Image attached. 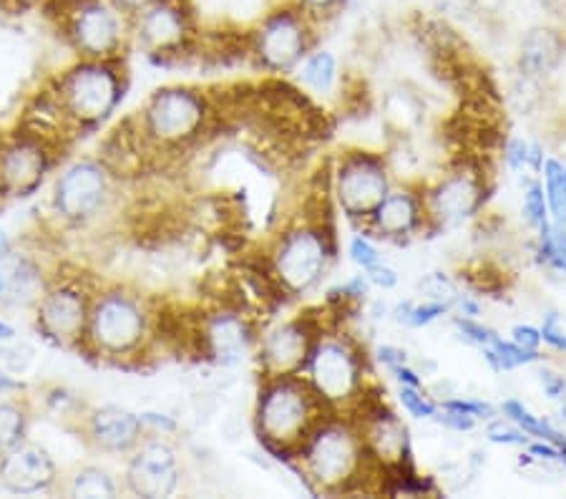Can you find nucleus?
<instances>
[{"label": "nucleus", "mask_w": 566, "mask_h": 499, "mask_svg": "<svg viewBox=\"0 0 566 499\" xmlns=\"http://www.w3.org/2000/svg\"><path fill=\"white\" fill-rule=\"evenodd\" d=\"M300 469L315 495H350V492H382L388 471L365 449L358 424L345 414H331L317 424L303 449L297 451Z\"/></svg>", "instance_id": "1"}, {"label": "nucleus", "mask_w": 566, "mask_h": 499, "mask_svg": "<svg viewBox=\"0 0 566 499\" xmlns=\"http://www.w3.org/2000/svg\"><path fill=\"white\" fill-rule=\"evenodd\" d=\"M331 414V408L319 402L303 374L264 376L254 424H258L264 447L295 459L317 424Z\"/></svg>", "instance_id": "2"}, {"label": "nucleus", "mask_w": 566, "mask_h": 499, "mask_svg": "<svg viewBox=\"0 0 566 499\" xmlns=\"http://www.w3.org/2000/svg\"><path fill=\"white\" fill-rule=\"evenodd\" d=\"M303 376L333 414H350L370 392V356L355 335L331 323L317 335Z\"/></svg>", "instance_id": "3"}, {"label": "nucleus", "mask_w": 566, "mask_h": 499, "mask_svg": "<svg viewBox=\"0 0 566 499\" xmlns=\"http://www.w3.org/2000/svg\"><path fill=\"white\" fill-rule=\"evenodd\" d=\"M337 256L325 220H303L277 235L270 250V278L282 295L303 298L323 283Z\"/></svg>", "instance_id": "4"}, {"label": "nucleus", "mask_w": 566, "mask_h": 499, "mask_svg": "<svg viewBox=\"0 0 566 499\" xmlns=\"http://www.w3.org/2000/svg\"><path fill=\"white\" fill-rule=\"evenodd\" d=\"M319 23L297 3L285 0L260 18L248 35L250 53L270 74H292L317 45Z\"/></svg>", "instance_id": "5"}, {"label": "nucleus", "mask_w": 566, "mask_h": 499, "mask_svg": "<svg viewBox=\"0 0 566 499\" xmlns=\"http://www.w3.org/2000/svg\"><path fill=\"white\" fill-rule=\"evenodd\" d=\"M396 185L386 154L348 149L335 159L331 171V195L337 210L355 227H363L382 197Z\"/></svg>", "instance_id": "6"}, {"label": "nucleus", "mask_w": 566, "mask_h": 499, "mask_svg": "<svg viewBox=\"0 0 566 499\" xmlns=\"http://www.w3.org/2000/svg\"><path fill=\"white\" fill-rule=\"evenodd\" d=\"M45 8L81 56L102 61L122 49L129 18L112 0H45Z\"/></svg>", "instance_id": "7"}, {"label": "nucleus", "mask_w": 566, "mask_h": 499, "mask_svg": "<svg viewBox=\"0 0 566 499\" xmlns=\"http://www.w3.org/2000/svg\"><path fill=\"white\" fill-rule=\"evenodd\" d=\"M489 175L476 162H461L433 181H423L428 232L473 220L489 202Z\"/></svg>", "instance_id": "8"}, {"label": "nucleus", "mask_w": 566, "mask_h": 499, "mask_svg": "<svg viewBox=\"0 0 566 499\" xmlns=\"http://www.w3.org/2000/svg\"><path fill=\"white\" fill-rule=\"evenodd\" d=\"M118 98H122V76L112 59H86L61 79L53 104L59 119L84 126L112 114Z\"/></svg>", "instance_id": "9"}, {"label": "nucleus", "mask_w": 566, "mask_h": 499, "mask_svg": "<svg viewBox=\"0 0 566 499\" xmlns=\"http://www.w3.org/2000/svg\"><path fill=\"white\" fill-rule=\"evenodd\" d=\"M207 119L209 104L205 94L189 86H169L157 91L142 114L146 139L167 149H177L195 142L205 132Z\"/></svg>", "instance_id": "10"}, {"label": "nucleus", "mask_w": 566, "mask_h": 499, "mask_svg": "<svg viewBox=\"0 0 566 499\" xmlns=\"http://www.w3.org/2000/svg\"><path fill=\"white\" fill-rule=\"evenodd\" d=\"M325 315L300 313L277 323L260 341V366L264 376H295L303 374L317 335L323 333Z\"/></svg>", "instance_id": "11"}, {"label": "nucleus", "mask_w": 566, "mask_h": 499, "mask_svg": "<svg viewBox=\"0 0 566 499\" xmlns=\"http://www.w3.org/2000/svg\"><path fill=\"white\" fill-rule=\"evenodd\" d=\"M91 339L102 351L122 356L142 346L149 329V318L134 295L108 293L88 315Z\"/></svg>", "instance_id": "12"}, {"label": "nucleus", "mask_w": 566, "mask_h": 499, "mask_svg": "<svg viewBox=\"0 0 566 499\" xmlns=\"http://www.w3.org/2000/svg\"><path fill=\"white\" fill-rule=\"evenodd\" d=\"M358 230L386 242H403L428 232V215L423 205V185L396 181L382 202L373 210Z\"/></svg>", "instance_id": "13"}, {"label": "nucleus", "mask_w": 566, "mask_h": 499, "mask_svg": "<svg viewBox=\"0 0 566 499\" xmlns=\"http://www.w3.org/2000/svg\"><path fill=\"white\" fill-rule=\"evenodd\" d=\"M129 29L149 53L171 56L187 49L195 35V13L187 0H157L132 18Z\"/></svg>", "instance_id": "14"}, {"label": "nucleus", "mask_w": 566, "mask_h": 499, "mask_svg": "<svg viewBox=\"0 0 566 499\" xmlns=\"http://www.w3.org/2000/svg\"><path fill=\"white\" fill-rule=\"evenodd\" d=\"M181 482L179 457L167 441H146L134 451L126 467V487L136 497L161 499L177 492Z\"/></svg>", "instance_id": "15"}, {"label": "nucleus", "mask_w": 566, "mask_h": 499, "mask_svg": "<svg viewBox=\"0 0 566 499\" xmlns=\"http://www.w3.org/2000/svg\"><path fill=\"white\" fill-rule=\"evenodd\" d=\"M56 479L51 454L39 444L21 441L0 454V482L15 495H35L49 489Z\"/></svg>", "instance_id": "16"}, {"label": "nucleus", "mask_w": 566, "mask_h": 499, "mask_svg": "<svg viewBox=\"0 0 566 499\" xmlns=\"http://www.w3.org/2000/svg\"><path fill=\"white\" fill-rule=\"evenodd\" d=\"M106 197V171L94 162H78L59 179L56 207L71 220L94 215Z\"/></svg>", "instance_id": "17"}, {"label": "nucleus", "mask_w": 566, "mask_h": 499, "mask_svg": "<svg viewBox=\"0 0 566 499\" xmlns=\"http://www.w3.org/2000/svg\"><path fill=\"white\" fill-rule=\"evenodd\" d=\"M566 59V35L554 25H532L522 33L516 51L518 74L528 81L554 76Z\"/></svg>", "instance_id": "18"}, {"label": "nucleus", "mask_w": 566, "mask_h": 499, "mask_svg": "<svg viewBox=\"0 0 566 499\" xmlns=\"http://www.w3.org/2000/svg\"><path fill=\"white\" fill-rule=\"evenodd\" d=\"M43 142L33 134L15 136L0 147V185L11 193H29L45 171Z\"/></svg>", "instance_id": "19"}, {"label": "nucleus", "mask_w": 566, "mask_h": 499, "mask_svg": "<svg viewBox=\"0 0 566 499\" xmlns=\"http://www.w3.org/2000/svg\"><path fill=\"white\" fill-rule=\"evenodd\" d=\"M254 335L248 318L240 313H217L202 323V351L222 366H237L252 351Z\"/></svg>", "instance_id": "20"}, {"label": "nucleus", "mask_w": 566, "mask_h": 499, "mask_svg": "<svg viewBox=\"0 0 566 499\" xmlns=\"http://www.w3.org/2000/svg\"><path fill=\"white\" fill-rule=\"evenodd\" d=\"M88 321L86 303L76 290H56L49 293L41 301L39 308V323L41 329L61 343L76 341L84 333V325Z\"/></svg>", "instance_id": "21"}, {"label": "nucleus", "mask_w": 566, "mask_h": 499, "mask_svg": "<svg viewBox=\"0 0 566 499\" xmlns=\"http://www.w3.org/2000/svg\"><path fill=\"white\" fill-rule=\"evenodd\" d=\"M144 422L139 414L122 406H104L91 416V439L104 451H132L139 447Z\"/></svg>", "instance_id": "22"}, {"label": "nucleus", "mask_w": 566, "mask_h": 499, "mask_svg": "<svg viewBox=\"0 0 566 499\" xmlns=\"http://www.w3.org/2000/svg\"><path fill=\"white\" fill-rule=\"evenodd\" d=\"M292 74H295L297 86L305 89L310 96L327 98L335 94L337 86H340V61H337L331 49H319V45H315Z\"/></svg>", "instance_id": "23"}, {"label": "nucleus", "mask_w": 566, "mask_h": 499, "mask_svg": "<svg viewBox=\"0 0 566 499\" xmlns=\"http://www.w3.org/2000/svg\"><path fill=\"white\" fill-rule=\"evenodd\" d=\"M483 361L489 363L491 371L496 374H504V371H514V368H524V366H534V363L544 361L542 351H524L518 349L514 341L504 339V335H494V341L489 346L479 349Z\"/></svg>", "instance_id": "24"}, {"label": "nucleus", "mask_w": 566, "mask_h": 499, "mask_svg": "<svg viewBox=\"0 0 566 499\" xmlns=\"http://www.w3.org/2000/svg\"><path fill=\"white\" fill-rule=\"evenodd\" d=\"M538 179H542L552 222L556 227H566V162L559 157H546Z\"/></svg>", "instance_id": "25"}, {"label": "nucleus", "mask_w": 566, "mask_h": 499, "mask_svg": "<svg viewBox=\"0 0 566 499\" xmlns=\"http://www.w3.org/2000/svg\"><path fill=\"white\" fill-rule=\"evenodd\" d=\"M534 256L538 266L566 278V227H556L549 222L542 230H536Z\"/></svg>", "instance_id": "26"}, {"label": "nucleus", "mask_w": 566, "mask_h": 499, "mask_svg": "<svg viewBox=\"0 0 566 499\" xmlns=\"http://www.w3.org/2000/svg\"><path fill=\"white\" fill-rule=\"evenodd\" d=\"M71 495L86 497V499L116 497V482H114V477L102 467H84L76 471V477H73Z\"/></svg>", "instance_id": "27"}, {"label": "nucleus", "mask_w": 566, "mask_h": 499, "mask_svg": "<svg viewBox=\"0 0 566 499\" xmlns=\"http://www.w3.org/2000/svg\"><path fill=\"white\" fill-rule=\"evenodd\" d=\"M418 293H421L426 301H436L449 305L453 311V303L459 301V295L463 293L461 290V280L451 278L449 272H428L421 280H418Z\"/></svg>", "instance_id": "28"}, {"label": "nucleus", "mask_w": 566, "mask_h": 499, "mask_svg": "<svg viewBox=\"0 0 566 499\" xmlns=\"http://www.w3.org/2000/svg\"><path fill=\"white\" fill-rule=\"evenodd\" d=\"M522 215L528 225V230H542L544 225L552 222L549 217V205H546V195L542 187V179L532 177L526 179L524 195H522Z\"/></svg>", "instance_id": "29"}, {"label": "nucleus", "mask_w": 566, "mask_h": 499, "mask_svg": "<svg viewBox=\"0 0 566 499\" xmlns=\"http://www.w3.org/2000/svg\"><path fill=\"white\" fill-rule=\"evenodd\" d=\"M483 437H486L491 444H499V447H516V449H524L526 444L532 441V437H528L524 429H518L514 422L499 414L483 426Z\"/></svg>", "instance_id": "30"}, {"label": "nucleus", "mask_w": 566, "mask_h": 499, "mask_svg": "<svg viewBox=\"0 0 566 499\" xmlns=\"http://www.w3.org/2000/svg\"><path fill=\"white\" fill-rule=\"evenodd\" d=\"M398 402L403 412L418 422H431L438 412V402L426 394V388L398 386Z\"/></svg>", "instance_id": "31"}, {"label": "nucleus", "mask_w": 566, "mask_h": 499, "mask_svg": "<svg viewBox=\"0 0 566 499\" xmlns=\"http://www.w3.org/2000/svg\"><path fill=\"white\" fill-rule=\"evenodd\" d=\"M25 416L13 404H0V454L23 441Z\"/></svg>", "instance_id": "32"}, {"label": "nucleus", "mask_w": 566, "mask_h": 499, "mask_svg": "<svg viewBox=\"0 0 566 499\" xmlns=\"http://www.w3.org/2000/svg\"><path fill=\"white\" fill-rule=\"evenodd\" d=\"M348 258L355 268L360 270H368L373 266H378V262H382V252L376 242H373V238L368 232H353L350 240H348Z\"/></svg>", "instance_id": "33"}, {"label": "nucleus", "mask_w": 566, "mask_h": 499, "mask_svg": "<svg viewBox=\"0 0 566 499\" xmlns=\"http://www.w3.org/2000/svg\"><path fill=\"white\" fill-rule=\"evenodd\" d=\"M451 323H453L455 333H459V339L463 343H469V346H473V349L489 346V343L494 341V335H496V331L489 329V325H483L479 318H463V315L455 313L451 318Z\"/></svg>", "instance_id": "34"}, {"label": "nucleus", "mask_w": 566, "mask_h": 499, "mask_svg": "<svg viewBox=\"0 0 566 499\" xmlns=\"http://www.w3.org/2000/svg\"><path fill=\"white\" fill-rule=\"evenodd\" d=\"M438 406L443 408H453V412H461V414H469L476 419L479 424L483 422L486 424L489 419H494L499 414L496 406H491L489 402H483V398H463V396H451V398H441Z\"/></svg>", "instance_id": "35"}, {"label": "nucleus", "mask_w": 566, "mask_h": 499, "mask_svg": "<svg viewBox=\"0 0 566 499\" xmlns=\"http://www.w3.org/2000/svg\"><path fill=\"white\" fill-rule=\"evenodd\" d=\"M451 308L436 301H423L410 305V313L406 318V329H428V325L441 321L443 315H449Z\"/></svg>", "instance_id": "36"}, {"label": "nucleus", "mask_w": 566, "mask_h": 499, "mask_svg": "<svg viewBox=\"0 0 566 499\" xmlns=\"http://www.w3.org/2000/svg\"><path fill=\"white\" fill-rule=\"evenodd\" d=\"M528 142L532 139H524V136H509V139L504 142L501 157H504L506 169L514 171V175H524V171H528ZM532 177H526V179H532Z\"/></svg>", "instance_id": "37"}, {"label": "nucleus", "mask_w": 566, "mask_h": 499, "mask_svg": "<svg viewBox=\"0 0 566 499\" xmlns=\"http://www.w3.org/2000/svg\"><path fill=\"white\" fill-rule=\"evenodd\" d=\"M538 331H542V341L544 346H549L556 353H564L566 356V325H564V318L562 313L549 311L542 318V325H538Z\"/></svg>", "instance_id": "38"}, {"label": "nucleus", "mask_w": 566, "mask_h": 499, "mask_svg": "<svg viewBox=\"0 0 566 499\" xmlns=\"http://www.w3.org/2000/svg\"><path fill=\"white\" fill-rule=\"evenodd\" d=\"M431 422H436L438 426H443V429L459 432V434H471V432L479 429V422L473 419V416L453 412V408H443V406H438V412H436Z\"/></svg>", "instance_id": "39"}, {"label": "nucleus", "mask_w": 566, "mask_h": 499, "mask_svg": "<svg viewBox=\"0 0 566 499\" xmlns=\"http://www.w3.org/2000/svg\"><path fill=\"white\" fill-rule=\"evenodd\" d=\"M363 272H365V278H368L370 288H378V290H382V293H390V290H396L400 285L398 270L386 266V262H378V266H373Z\"/></svg>", "instance_id": "40"}, {"label": "nucleus", "mask_w": 566, "mask_h": 499, "mask_svg": "<svg viewBox=\"0 0 566 499\" xmlns=\"http://www.w3.org/2000/svg\"><path fill=\"white\" fill-rule=\"evenodd\" d=\"M536 378H538V386H542V392L546 398H552V402H562L566 396V378L562 374H556L552 368H538L536 371Z\"/></svg>", "instance_id": "41"}, {"label": "nucleus", "mask_w": 566, "mask_h": 499, "mask_svg": "<svg viewBox=\"0 0 566 499\" xmlns=\"http://www.w3.org/2000/svg\"><path fill=\"white\" fill-rule=\"evenodd\" d=\"M509 339L524 351H542V346H544L542 331H538L536 325H528V323H516L514 329L509 331Z\"/></svg>", "instance_id": "42"}, {"label": "nucleus", "mask_w": 566, "mask_h": 499, "mask_svg": "<svg viewBox=\"0 0 566 499\" xmlns=\"http://www.w3.org/2000/svg\"><path fill=\"white\" fill-rule=\"evenodd\" d=\"M292 3H297L303 11H307L317 23H323L325 18L335 15L337 11H343V8L348 6L345 0H292Z\"/></svg>", "instance_id": "43"}, {"label": "nucleus", "mask_w": 566, "mask_h": 499, "mask_svg": "<svg viewBox=\"0 0 566 499\" xmlns=\"http://www.w3.org/2000/svg\"><path fill=\"white\" fill-rule=\"evenodd\" d=\"M376 361L380 363V366H386L388 371L400 366V363H410L408 351L400 346H392V343H382V346L376 349Z\"/></svg>", "instance_id": "44"}, {"label": "nucleus", "mask_w": 566, "mask_h": 499, "mask_svg": "<svg viewBox=\"0 0 566 499\" xmlns=\"http://www.w3.org/2000/svg\"><path fill=\"white\" fill-rule=\"evenodd\" d=\"M390 376L396 378L398 386H413V388H423V374L418 368L410 366V363H400V366L390 368Z\"/></svg>", "instance_id": "45"}, {"label": "nucleus", "mask_w": 566, "mask_h": 499, "mask_svg": "<svg viewBox=\"0 0 566 499\" xmlns=\"http://www.w3.org/2000/svg\"><path fill=\"white\" fill-rule=\"evenodd\" d=\"M453 311L459 313V315H463V318H479L483 313V305H481V301H479L476 295L461 293L459 301L453 303Z\"/></svg>", "instance_id": "46"}, {"label": "nucleus", "mask_w": 566, "mask_h": 499, "mask_svg": "<svg viewBox=\"0 0 566 499\" xmlns=\"http://www.w3.org/2000/svg\"><path fill=\"white\" fill-rule=\"evenodd\" d=\"M112 3L132 21L134 15H139L144 8H149L151 3H157V0H112Z\"/></svg>", "instance_id": "47"}, {"label": "nucleus", "mask_w": 566, "mask_h": 499, "mask_svg": "<svg viewBox=\"0 0 566 499\" xmlns=\"http://www.w3.org/2000/svg\"><path fill=\"white\" fill-rule=\"evenodd\" d=\"M33 3H39V0H0V6H6V8H25Z\"/></svg>", "instance_id": "48"}, {"label": "nucleus", "mask_w": 566, "mask_h": 499, "mask_svg": "<svg viewBox=\"0 0 566 499\" xmlns=\"http://www.w3.org/2000/svg\"><path fill=\"white\" fill-rule=\"evenodd\" d=\"M536 6H542V8H549V11H556V8H559L564 0H534Z\"/></svg>", "instance_id": "49"}, {"label": "nucleus", "mask_w": 566, "mask_h": 499, "mask_svg": "<svg viewBox=\"0 0 566 499\" xmlns=\"http://www.w3.org/2000/svg\"><path fill=\"white\" fill-rule=\"evenodd\" d=\"M11 335H13V329H11V325L0 321V341H8V339H11Z\"/></svg>", "instance_id": "50"}, {"label": "nucleus", "mask_w": 566, "mask_h": 499, "mask_svg": "<svg viewBox=\"0 0 566 499\" xmlns=\"http://www.w3.org/2000/svg\"><path fill=\"white\" fill-rule=\"evenodd\" d=\"M15 384H13V381L11 378H8V376H3V374H0V392H6V388H13Z\"/></svg>", "instance_id": "51"}, {"label": "nucleus", "mask_w": 566, "mask_h": 499, "mask_svg": "<svg viewBox=\"0 0 566 499\" xmlns=\"http://www.w3.org/2000/svg\"><path fill=\"white\" fill-rule=\"evenodd\" d=\"M8 256V240H6V235L0 232V258H6Z\"/></svg>", "instance_id": "52"}, {"label": "nucleus", "mask_w": 566, "mask_h": 499, "mask_svg": "<svg viewBox=\"0 0 566 499\" xmlns=\"http://www.w3.org/2000/svg\"><path fill=\"white\" fill-rule=\"evenodd\" d=\"M559 422L566 426V396L562 398V406H559Z\"/></svg>", "instance_id": "53"}, {"label": "nucleus", "mask_w": 566, "mask_h": 499, "mask_svg": "<svg viewBox=\"0 0 566 499\" xmlns=\"http://www.w3.org/2000/svg\"><path fill=\"white\" fill-rule=\"evenodd\" d=\"M345 3H350V0H345Z\"/></svg>", "instance_id": "54"}]
</instances>
